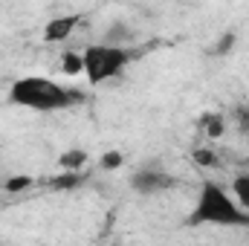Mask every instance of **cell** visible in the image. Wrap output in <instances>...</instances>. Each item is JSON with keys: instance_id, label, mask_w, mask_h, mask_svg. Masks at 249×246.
I'll use <instances>...</instances> for the list:
<instances>
[{"instance_id": "obj_1", "label": "cell", "mask_w": 249, "mask_h": 246, "mask_svg": "<svg viewBox=\"0 0 249 246\" xmlns=\"http://www.w3.org/2000/svg\"><path fill=\"white\" fill-rule=\"evenodd\" d=\"M9 102L18 107H29V110H41V113H53V110H67L78 102H84V96L72 87H64L53 78H41V75H23L15 78L9 87Z\"/></svg>"}, {"instance_id": "obj_2", "label": "cell", "mask_w": 249, "mask_h": 246, "mask_svg": "<svg viewBox=\"0 0 249 246\" xmlns=\"http://www.w3.org/2000/svg\"><path fill=\"white\" fill-rule=\"evenodd\" d=\"M188 226H247L249 229V211L235 203V197L214 180H206L200 185L197 203L188 214Z\"/></svg>"}, {"instance_id": "obj_3", "label": "cell", "mask_w": 249, "mask_h": 246, "mask_svg": "<svg viewBox=\"0 0 249 246\" xmlns=\"http://www.w3.org/2000/svg\"><path fill=\"white\" fill-rule=\"evenodd\" d=\"M84 61V75L93 87L116 78L124 67L130 64V50L127 47H107V44H93L81 53Z\"/></svg>"}, {"instance_id": "obj_4", "label": "cell", "mask_w": 249, "mask_h": 246, "mask_svg": "<svg viewBox=\"0 0 249 246\" xmlns=\"http://www.w3.org/2000/svg\"><path fill=\"white\" fill-rule=\"evenodd\" d=\"M174 183H177V180H174L171 174H165L162 168H157V165H145V168L133 171L130 180H127V185H130L136 194H145V197L160 194V191H168V188H174Z\"/></svg>"}, {"instance_id": "obj_5", "label": "cell", "mask_w": 249, "mask_h": 246, "mask_svg": "<svg viewBox=\"0 0 249 246\" xmlns=\"http://www.w3.org/2000/svg\"><path fill=\"white\" fill-rule=\"evenodd\" d=\"M78 23H81L78 15H58V18H53V20L44 26V41H47V44H61V41H67V38L75 32Z\"/></svg>"}, {"instance_id": "obj_6", "label": "cell", "mask_w": 249, "mask_h": 246, "mask_svg": "<svg viewBox=\"0 0 249 246\" xmlns=\"http://www.w3.org/2000/svg\"><path fill=\"white\" fill-rule=\"evenodd\" d=\"M58 165H61L67 174H78V171L87 165V151H81V148H70V151H64L61 157H58Z\"/></svg>"}, {"instance_id": "obj_7", "label": "cell", "mask_w": 249, "mask_h": 246, "mask_svg": "<svg viewBox=\"0 0 249 246\" xmlns=\"http://www.w3.org/2000/svg\"><path fill=\"white\" fill-rule=\"evenodd\" d=\"M203 130H206V136L209 139H217V136H223V130H226V119L220 116V113H203Z\"/></svg>"}, {"instance_id": "obj_8", "label": "cell", "mask_w": 249, "mask_h": 246, "mask_svg": "<svg viewBox=\"0 0 249 246\" xmlns=\"http://www.w3.org/2000/svg\"><path fill=\"white\" fill-rule=\"evenodd\" d=\"M127 41H130V29L124 23H116L113 29H107V35H105L102 44H107V47H124Z\"/></svg>"}, {"instance_id": "obj_9", "label": "cell", "mask_w": 249, "mask_h": 246, "mask_svg": "<svg viewBox=\"0 0 249 246\" xmlns=\"http://www.w3.org/2000/svg\"><path fill=\"white\" fill-rule=\"evenodd\" d=\"M232 191H235V203L241 206V209H249V174H238L235 177V183H232Z\"/></svg>"}, {"instance_id": "obj_10", "label": "cell", "mask_w": 249, "mask_h": 246, "mask_svg": "<svg viewBox=\"0 0 249 246\" xmlns=\"http://www.w3.org/2000/svg\"><path fill=\"white\" fill-rule=\"evenodd\" d=\"M61 70L67 75H78V72H84V61H81V53H64L61 55Z\"/></svg>"}, {"instance_id": "obj_11", "label": "cell", "mask_w": 249, "mask_h": 246, "mask_svg": "<svg viewBox=\"0 0 249 246\" xmlns=\"http://www.w3.org/2000/svg\"><path fill=\"white\" fill-rule=\"evenodd\" d=\"M235 41H238V35H235V32H226L220 41H214V44H212L209 55H229V53H232V47H235Z\"/></svg>"}, {"instance_id": "obj_12", "label": "cell", "mask_w": 249, "mask_h": 246, "mask_svg": "<svg viewBox=\"0 0 249 246\" xmlns=\"http://www.w3.org/2000/svg\"><path fill=\"white\" fill-rule=\"evenodd\" d=\"M194 162L203 165V168H214V165H217V154L209 151V148H197V151H194Z\"/></svg>"}, {"instance_id": "obj_13", "label": "cell", "mask_w": 249, "mask_h": 246, "mask_svg": "<svg viewBox=\"0 0 249 246\" xmlns=\"http://www.w3.org/2000/svg\"><path fill=\"white\" fill-rule=\"evenodd\" d=\"M122 162H124V157L119 154V151H107V154H102V168H105V171H116Z\"/></svg>"}, {"instance_id": "obj_14", "label": "cell", "mask_w": 249, "mask_h": 246, "mask_svg": "<svg viewBox=\"0 0 249 246\" xmlns=\"http://www.w3.org/2000/svg\"><path fill=\"white\" fill-rule=\"evenodd\" d=\"M29 185H32L29 177H9L3 188H6V191H12V194H18V191H23V188H29Z\"/></svg>"}, {"instance_id": "obj_15", "label": "cell", "mask_w": 249, "mask_h": 246, "mask_svg": "<svg viewBox=\"0 0 249 246\" xmlns=\"http://www.w3.org/2000/svg\"><path fill=\"white\" fill-rule=\"evenodd\" d=\"M235 122H238V130L249 136V107H238L235 110Z\"/></svg>"}, {"instance_id": "obj_16", "label": "cell", "mask_w": 249, "mask_h": 246, "mask_svg": "<svg viewBox=\"0 0 249 246\" xmlns=\"http://www.w3.org/2000/svg\"><path fill=\"white\" fill-rule=\"evenodd\" d=\"M81 180L78 174H67V177H58V180H53V188H70V185H75Z\"/></svg>"}, {"instance_id": "obj_17", "label": "cell", "mask_w": 249, "mask_h": 246, "mask_svg": "<svg viewBox=\"0 0 249 246\" xmlns=\"http://www.w3.org/2000/svg\"><path fill=\"white\" fill-rule=\"evenodd\" d=\"M247 165H249V159H247Z\"/></svg>"}]
</instances>
